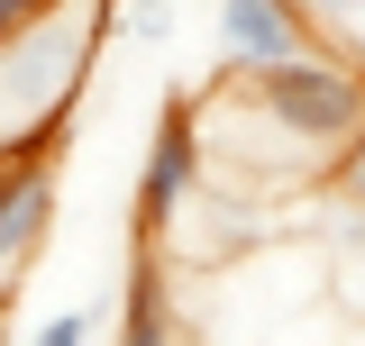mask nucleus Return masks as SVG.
<instances>
[{
	"label": "nucleus",
	"mask_w": 365,
	"mask_h": 346,
	"mask_svg": "<svg viewBox=\"0 0 365 346\" xmlns=\"http://www.w3.org/2000/svg\"><path fill=\"white\" fill-rule=\"evenodd\" d=\"M119 19H128L137 37H155V19H165V0H119Z\"/></svg>",
	"instance_id": "obj_9"
},
{
	"label": "nucleus",
	"mask_w": 365,
	"mask_h": 346,
	"mask_svg": "<svg viewBox=\"0 0 365 346\" xmlns=\"http://www.w3.org/2000/svg\"><path fill=\"white\" fill-rule=\"evenodd\" d=\"M119 346H174V319H165V273H155V246L128 273V337Z\"/></svg>",
	"instance_id": "obj_4"
},
{
	"label": "nucleus",
	"mask_w": 365,
	"mask_h": 346,
	"mask_svg": "<svg viewBox=\"0 0 365 346\" xmlns=\"http://www.w3.org/2000/svg\"><path fill=\"white\" fill-rule=\"evenodd\" d=\"M329 182H338V192H347V201H356V210H365V128L347 137V155L329 164Z\"/></svg>",
	"instance_id": "obj_7"
},
{
	"label": "nucleus",
	"mask_w": 365,
	"mask_h": 346,
	"mask_svg": "<svg viewBox=\"0 0 365 346\" xmlns=\"http://www.w3.org/2000/svg\"><path fill=\"white\" fill-rule=\"evenodd\" d=\"M201 164H210V137H201V119L174 100V110L155 119L146 173H137V237H146V246H165V237L182 228V210L201 201Z\"/></svg>",
	"instance_id": "obj_2"
},
{
	"label": "nucleus",
	"mask_w": 365,
	"mask_h": 346,
	"mask_svg": "<svg viewBox=\"0 0 365 346\" xmlns=\"http://www.w3.org/2000/svg\"><path fill=\"white\" fill-rule=\"evenodd\" d=\"M311 46V19L292 0H220V55L228 73H256V64H283Z\"/></svg>",
	"instance_id": "obj_3"
},
{
	"label": "nucleus",
	"mask_w": 365,
	"mask_h": 346,
	"mask_svg": "<svg viewBox=\"0 0 365 346\" xmlns=\"http://www.w3.org/2000/svg\"><path fill=\"white\" fill-rule=\"evenodd\" d=\"M302 19H311V37L329 28V37H347V46H365V0H292Z\"/></svg>",
	"instance_id": "obj_5"
},
{
	"label": "nucleus",
	"mask_w": 365,
	"mask_h": 346,
	"mask_svg": "<svg viewBox=\"0 0 365 346\" xmlns=\"http://www.w3.org/2000/svg\"><path fill=\"white\" fill-rule=\"evenodd\" d=\"M46 9H55V0H0V46H9V37H19V28H37V19H46Z\"/></svg>",
	"instance_id": "obj_8"
},
{
	"label": "nucleus",
	"mask_w": 365,
	"mask_h": 346,
	"mask_svg": "<svg viewBox=\"0 0 365 346\" xmlns=\"http://www.w3.org/2000/svg\"><path fill=\"white\" fill-rule=\"evenodd\" d=\"M237 100H247V119L265 137L292 146V164L302 173H329L347 155V137L365 128V64L356 55H283V64H256V73H237Z\"/></svg>",
	"instance_id": "obj_1"
},
{
	"label": "nucleus",
	"mask_w": 365,
	"mask_h": 346,
	"mask_svg": "<svg viewBox=\"0 0 365 346\" xmlns=\"http://www.w3.org/2000/svg\"><path fill=\"white\" fill-rule=\"evenodd\" d=\"M28 346H91V310H55V319H46Z\"/></svg>",
	"instance_id": "obj_6"
}]
</instances>
